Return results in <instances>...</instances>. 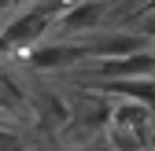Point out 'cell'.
I'll return each instance as SVG.
<instances>
[{
    "label": "cell",
    "instance_id": "5b68a950",
    "mask_svg": "<svg viewBox=\"0 0 155 151\" xmlns=\"http://www.w3.org/2000/svg\"><path fill=\"white\" fill-rule=\"evenodd\" d=\"M0 151H22V140L11 137L8 129H0Z\"/></svg>",
    "mask_w": 155,
    "mask_h": 151
},
{
    "label": "cell",
    "instance_id": "277c9868",
    "mask_svg": "<svg viewBox=\"0 0 155 151\" xmlns=\"http://www.w3.org/2000/svg\"><path fill=\"white\" fill-rule=\"evenodd\" d=\"M133 22H137V30H140L144 41H155V11H144L140 18H133Z\"/></svg>",
    "mask_w": 155,
    "mask_h": 151
},
{
    "label": "cell",
    "instance_id": "8992f818",
    "mask_svg": "<svg viewBox=\"0 0 155 151\" xmlns=\"http://www.w3.org/2000/svg\"><path fill=\"white\" fill-rule=\"evenodd\" d=\"M70 151H96V147H70Z\"/></svg>",
    "mask_w": 155,
    "mask_h": 151
},
{
    "label": "cell",
    "instance_id": "3957f363",
    "mask_svg": "<svg viewBox=\"0 0 155 151\" xmlns=\"http://www.w3.org/2000/svg\"><path fill=\"white\" fill-rule=\"evenodd\" d=\"M111 4L107 0H78L74 8H67V15L59 18V33H85V30H96L107 18Z\"/></svg>",
    "mask_w": 155,
    "mask_h": 151
},
{
    "label": "cell",
    "instance_id": "52a82bcc",
    "mask_svg": "<svg viewBox=\"0 0 155 151\" xmlns=\"http://www.w3.org/2000/svg\"><path fill=\"white\" fill-rule=\"evenodd\" d=\"M8 4H30V0H8Z\"/></svg>",
    "mask_w": 155,
    "mask_h": 151
},
{
    "label": "cell",
    "instance_id": "7a4b0ae2",
    "mask_svg": "<svg viewBox=\"0 0 155 151\" xmlns=\"http://www.w3.org/2000/svg\"><path fill=\"white\" fill-rule=\"evenodd\" d=\"M26 59H30V66L37 74L41 70H59V66H74V63L89 59V44L85 41H78V44H41V48H33Z\"/></svg>",
    "mask_w": 155,
    "mask_h": 151
},
{
    "label": "cell",
    "instance_id": "ba28073f",
    "mask_svg": "<svg viewBox=\"0 0 155 151\" xmlns=\"http://www.w3.org/2000/svg\"><path fill=\"white\" fill-rule=\"evenodd\" d=\"M144 151H148V147H144Z\"/></svg>",
    "mask_w": 155,
    "mask_h": 151
},
{
    "label": "cell",
    "instance_id": "6da1fadb",
    "mask_svg": "<svg viewBox=\"0 0 155 151\" xmlns=\"http://www.w3.org/2000/svg\"><path fill=\"white\" fill-rule=\"evenodd\" d=\"M55 15H59V8L48 0V4H41V8H33V11H26V15L11 18V22L0 30V52H22V48H30L33 41H41V33L52 30Z\"/></svg>",
    "mask_w": 155,
    "mask_h": 151
}]
</instances>
